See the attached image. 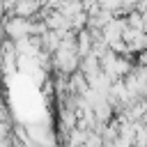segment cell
I'll return each instance as SVG.
<instances>
[{
    "instance_id": "6da1fadb",
    "label": "cell",
    "mask_w": 147,
    "mask_h": 147,
    "mask_svg": "<svg viewBox=\"0 0 147 147\" xmlns=\"http://www.w3.org/2000/svg\"><path fill=\"white\" fill-rule=\"evenodd\" d=\"M39 7H41L39 0H16L14 16H18V18H32V16H37Z\"/></svg>"
}]
</instances>
